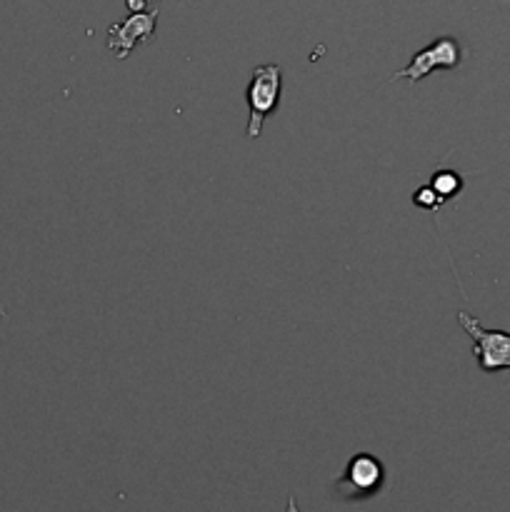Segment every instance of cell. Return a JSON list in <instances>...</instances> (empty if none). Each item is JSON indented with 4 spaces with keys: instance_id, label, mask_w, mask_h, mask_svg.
<instances>
[{
    "instance_id": "7a4b0ae2",
    "label": "cell",
    "mask_w": 510,
    "mask_h": 512,
    "mask_svg": "<svg viewBox=\"0 0 510 512\" xmlns=\"http://www.w3.org/2000/svg\"><path fill=\"white\" fill-rule=\"evenodd\" d=\"M458 323L465 330V335L473 340V353L483 373L510 370V333L483 328V323L465 310L458 313Z\"/></svg>"
},
{
    "instance_id": "9c48e42d",
    "label": "cell",
    "mask_w": 510,
    "mask_h": 512,
    "mask_svg": "<svg viewBox=\"0 0 510 512\" xmlns=\"http://www.w3.org/2000/svg\"><path fill=\"white\" fill-rule=\"evenodd\" d=\"M285 512H300L298 500H295V495H290V498H288V510H285Z\"/></svg>"
},
{
    "instance_id": "52a82bcc",
    "label": "cell",
    "mask_w": 510,
    "mask_h": 512,
    "mask_svg": "<svg viewBox=\"0 0 510 512\" xmlns=\"http://www.w3.org/2000/svg\"><path fill=\"white\" fill-rule=\"evenodd\" d=\"M413 203L423 210H438L440 205H443V200L438 198V193H435L430 185H420L413 193Z\"/></svg>"
},
{
    "instance_id": "5b68a950",
    "label": "cell",
    "mask_w": 510,
    "mask_h": 512,
    "mask_svg": "<svg viewBox=\"0 0 510 512\" xmlns=\"http://www.w3.org/2000/svg\"><path fill=\"white\" fill-rule=\"evenodd\" d=\"M155 28H158V13H155V10L130 13L125 20L110 25L105 45H108V50L115 58L125 60L138 45H145L153 40Z\"/></svg>"
},
{
    "instance_id": "8992f818",
    "label": "cell",
    "mask_w": 510,
    "mask_h": 512,
    "mask_svg": "<svg viewBox=\"0 0 510 512\" xmlns=\"http://www.w3.org/2000/svg\"><path fill=\"white\" fill-rule=\"evenodd\" d=\"M430 188L438 193V198L443 200H450L455 198V195L463 190V178H460L455 170H438V173L433 175V180H430Z\"/></svg>"
},
{
    "instance_id": "ba28073f",
    "label": "cell",
    "mask_w": 510,
    "mask_h": 512,
    "mask_svg": "<svg viewBox=\"0 0 510 512\" xmlns=\"http://www.w3.org/2000/svg\"><path fill=\"white\" fill-rule=\"evenodd\" d=\"M125 5H128L130 13H140V10H145V0H125Z\"/></svg>"
},
{
    "instance_id": "3957f363",
    "label": "cell",
    "mask_w": 510,
    "mask_h": 512,
    "mask_svg": "<svg viewBox=\"0 0 510 512\" xmlns=\"http://www.w3.org/2000/svg\"><path fill=\"white\" fill-rule=\"evenodd\" d=\"M460 60H463L460 43L455 38H450V35H445V38L433 40V43L425 45L423 50H418L403 70H395L390 83H395V80H408L410 85H415L420 83V80L428 78L433 70L458 68Z\"/></svg>"
},
{
    "instance_id": "277c9868",
    "label": "cell",
    "mask_w": 510,
    "mask_h": 512,
    "mask_svg": "<svg viewBox=\"0 0 510 512\" xmlns=\"http://www.w3.org/2000/svg\"><path fill=\"white\" fill-rule=\"evenodd\" d=\"M385 485V468L375 455L358 453L348 460L343 475L335 483L338 493L348 500H365L380 493Z\"/></svg>"
},
{
    "instance_id": "6da1fadb",
    "label": "cell",
    "mask_w": 510,
    "mask_h": 512,
    "mask_svg": "<svg viewBox=\"0 0 510 512\" xmlns=\"http://www.w3.org/2000/svg\"><path fill=\"white\" fill-rule=\"evenodd\" d=\"M280 90H283V70H280V65L268 63L258 65L253 70L248 90H245V103H248V128H245V135L250 140L260 138V130H263L268 115L278 110Z\"/></svg>"
}]
</instances>
